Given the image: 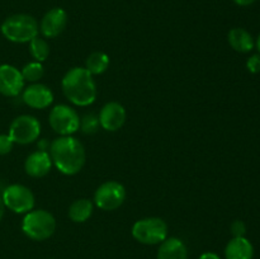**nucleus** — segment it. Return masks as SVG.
I'll use <instances>...</instances> for the list:
<instances>
[{"mask_svg": "<svg viewBox=\"0 0 260 259\" xmlns=\"http://www.w3.org/2000/svg\"><path fill=\"white\" fill-rule=\"evenodd\" d=\"M50 156L52 164L65 175H75L85 164V149L78 139L73 136H61L50 145Z\"/></svg>", "mask_w": 260, "mask_h": 259, "instance_id": "nucleus-1", "label": "nucleus"}, {"mask_svg": "<svg viewBox=\"0 0 260 259\" xmlns=\"http://www.w3.org/2000/svg\"><path fill=\"white\" fill-rule=\"evenodd\" d=\"M61 85L66 98L75 106L86 107L95 102V81L85 68H73L69 70L63 76Z\"/></svg>", "mask_w": 260, "mask_h": 259, "instance_id": "nucleus-2", "label": "nucleus"}, {"mask_svg": "<svg viewBox=\"0 0 260 259\" xmlns=\"http://www.w3.org/2000/svg\"><path fill=\"white\" fill-rule=\"evenodd\" d=\"M0 30L10 42L25 43L38 36V23L32 15L14 14L3 22Z\"/></svg>", "mask_w": 260, "mask_h": 259, "instance_id": "nucleus-3", "label": "nucleus"}, {"mask_svg": "<svg viewBox=\"0 0 260 259\" xmlns=\"http://www.w3.org/2000/svg\"><path fill=\"white\" fill-rule=\"evenodd\" d=\"M22 230L32 240L43 241L55 233L56 220L48 211H29L23 218Z\"/></svg>", "mask_w": 260, "mask_h": 259, "instance_id": "nucleus-4", "label": "nucleus"}, {"mask_svg": "<svg viewBox=\"0 0 260 259\" xmlns=\"http://www.w3.org/2000/svg\"><path fill=\"white\" fill-rule=\"evenodd\" d=\"M132 236L145 245L161 244L168 238V225L159 217L142 218L132 226Z\"/></svg>", "mask_w": 260, "mask_h": 259, "instance_id": "nucleus-5", "label": "nucleus"}, {"mask_svg": "<svg viewBox=\"0 0 260 259\" xmlns=\"http://www.w3.org/2000/svg\"><path fill=\"white\" fill-rule=\"evenodd\" d=\"M51 128L61 136H71L80 127V118L75 109L66 104L53 107L48 116Z\"/></svg>", "mask_w": 260, "mask_h": 259, "instance_id": "nucleus-6", "label": "nucleus"}, {"mask_svg": "<svg viewBox=\"0 0 260 259\" xmlns=\"http://www.w3.org/2000/svg\"><path fill=\"white\" fill-rule=\"evenodd\" d=\"M126 200V189L121 183L116 180H108L98 187L94 193V202L101 210H117Z\"/></svg>", "mask_w": 260, "mask_h": 259, "instance_id": "nucleus-7", "label": "nucleus"}, {"mask_svg": "<svg viewBox=\"0 0 260 259\" xmlns=\"http://www.w3.org/2000/svg\"><path fill=\"white\" fill-rule=\"evenodd\" d=\"M41 134V123L33 116H19L10 123L9 136L13 142L20 145L32 144Z\"/></svg>", "mask_w": 260, "mask_h": 259, "instance_id": "nucleus-8", "label": "nucleus"}, {"mask_svg": "<svg viewBox=\"0 0 260 259\" xmlns=\"http://www.w3.org/2000/svg\"><path fill=\"white\" fill-rule=\"evenodd\" d=\"M5 207L15 213H27L35 207V196L32 190L23 184H12L3 193Z\"/></svg>", "mask_w": 260, "mask_h": 259, "instance_id": "nucleus-9", "label": "nucleus"}, {"mask_svg": "<svg viewBox=\"0 0 260 259\" xmlns=\"http://www.w3.org/2000/svg\"><path fill=\"white\" fill-rule=\"evenodd\" d=\"M68 25V13L62 8H52L43 15L40 30L46 38H55L65 30Z\"/></svg>", "mask_w": 260, "mask_h": 259, "instance_id": "nucleus-10", "label": "nucleus"}, {"mask_svg": "<svg viewBox=\"0 0 260 259\" xmlns=\"http://www.w3.org/2000/svg\"><path fill=\"white\" fill-rule=\"evenodd\" d=\"M22 73L12 65H0V94L5 96H17L24 88Z\"/></svg>", "mask_w": 260, "mask_h": 259, "instance_id": "nucleus-11", "label": "nucleus"}, {"mask_svg": "<svg viewBox=\"0 0 260 259\" xmlns=\"http://www.w3.org/2000/svg\"><path fill=\"white\" fill-rule=\"evenodd\" d=\"M98 118L99 123L106 131L114 132L126 122V109L118 102H109L101 109Z\"/></svg>", "mask_w": 260, "mask_h": 259, "instance_id": "nucleus-12", "label": "nucleus"}, {"mask_svg": "<svg viewBox=\"0 0 260 259\" xmlns=\"http://www.w3.org/2000/svg\"><path fill=\"white\" fill-rule=\"evenodd\" d=\"M23 102L30 108H47L53 102V93L43 84H32L23 91Z\"/></svg>", "mask_w": 260, "mask_h": 259, "instance_id": "nucleus-13", "label": "nucleus"}, {"mask_svg": "<svg viewBox=\"0 0 260 259\" xmlns=\"http://www.w3.org/2000/svg\"><path fill=\"white\" fill-rule=\"evenodd\" d=\"M52 168V159L50 154L43 150L35 151L25 159L24 170L28 175L33 178H42L50 173Z\"/></svg>", "mask_w": 260, "mask_h": 259, "instance_id": "nucleus-14", "label": "nucleus"}, {"mask_svg": "<svg viewBox=\"0 0 260 259\" xmlns=\"http://www.w3.org/2000/svg\"><path fill=\"white\" fill-rule=\"evenodd\" d=\"M157 259H188L185 244L178 238H167L157 250Z\"/></svg>", "mask_w": 260, "mask_h": 259, "instance_id": "nucleus-15", "label": "nucleus"}, {"mask_svg": "<svg viewBox=\"0 0 260 259\" xmlns=\"http://www.w3.org/2000/svg\"><path fill=\"white\" fill-rule=\"evenodd\" d=\"M226 259H253L254 248L250 241L243 238H233L225 248Z\"/></svg>", "mask_w": 260, "mask_h": 259, "instance_id": "nucleus-16", "label": "nucleus"}, {"mask_svg": "<svg viewBox=\"0 0 260 259\" xmlns=\"http://www.w3.org/2000/svg\"><path fill=\"white\" fill-rule=\"evenodd\" d=\"M229 43L235 51L241 53L250 52L254 48V40L244 28H233L228 35Z\"/></svg>", "mask_w": 260, "mask_h": 259, "instance_id": "nucleus-17", "label": "nucleus"}, {"mask_svg": "<svg viewBox=\"0 0 260 259\" xmlns=\"http://www.w3.org/2000/svg\"><path fill=\"white\" fill-rule=\"evenodd\" d=\"M93 213V203L86 198L74 201L69 207V217L74 222H85Z\"/></svg>", "mask_w": 260, "mask_h": 259, "instance_id": "nucleus-18", "label": "nucleus"}, {"mask_svg": "<svg viewBox=\"0 0 260 259\" xmlns=\"http://www.w3.org/2000/svg\"><path fill=\"white\" fill-rule=\"evenodd\" d=\"M109 66V57L104 52L90 53L85 61V69L91 74V75H101L108 69Z\"/></svg>", "mask_w": 260, "mask_h": 259, "instance_id": "nucleus-19", "label": "nucleus"}, {"mask_svg": "<svg viewBox=\"0 0 260 259\" xmlns=\"http://www.w3.org/2000/svg\"><path fill=\"white\" fill-rule=\"evenodd\" d=\"M29 53L37 62H42L50 55V46H48L47 41L43 38L37 37L33 38L29 42Z\"/></svg>", "mask_w": 260, "mask_h": 259, "instance_id": "nucleus-20", "label": "nucleus"}, {"mask_svg": "<svg viewBox=\"0 0 260 259\" xmlns=\"http://www.w3.org/2000/svg\"><path fill=\"white\" fill-rule=\"evenodd\" d=\"M20 73H22L24 80L36 83V81H38L43 76V66L41 62L35 61V62L27 63Z\"/></svg>", "mask_w": 260, "mask_h": 259, "instance_id": "nucleus-21", "label": "nucleus"}, {"mask_svg": "<svg viewBox=\"0 0 260 259\" xmlns=\"http://www.w3.org/2000/svg\"><path fill=\"white\" fill-rule=\"evenodd\" d=\"M99 126H101L99 118L95 114H85V116L80 119V128L81 131L86 135L95 134V132L98 131Z\"/></svg>", "mask_w": 260, "mask_h": 259, "instance_id": "nucleus-22", "label": "nucleus"}, {"mask_svg": "<svg viewBox=\"0 0 260 259\" xmlns=\"http://www.w3.org/2000/svg\"><path fill=\"white\" fill-rule=\"evenodd\" d=\"M13 140L10 139L9 135H0V155H7L12 151L13 149Z\"/></svg>", "mask_w": 260, "mask_h": 259, "instance_id": "nucleus-23", "label": "nucleus"}, {"mask_svg": "<svg viewBox=\"0 0 260 259\" xmlns=\"http://www.w3.org/2000/svg\"><path fill=\"white\" fill-rule=\"evenodd\" d=\"M231 233H233L234 238H243L246 233L245 223L240 220L234 221L233 225H231Z\"/></svg>", "mask_w": 260, "mask_h": 259, "instance_id": "nucleus-24", "label": "nucleus"}, {"mask_svg": "<svg viewBox=\"0 0 260 259\" xmlns=\"http://www.w3.org/2000/svg\"><path fill=\"white\" fill-rule=\"evenodd\" d=\"M246 68L251 74L260 73V55H253L246 61Z\"/></svg>", "mask_w": 260, "mask_h": 259, "instance_id": "nucleus-25", "label": "nucleus"}, {"mask_svg": "<svg viewBox=\"0 0 260 259\" xmlns=\"http://www.w3.org/2000/svg\"><path fill=\"white\" fill-rule=\"evenodd\" d=\"M198 259H221V258L216 253H211V251H207V253H203L202 255H201Z\"/></svg>", "mask_w": 260, "mask_h": 259, "instance_id": "nucleus-26", "label": "nucleus"}, {"mask_svg": "<svg viewBox=\"0 0 260 259\" xmlns=\"http://www.w3.org/2000/svg\"><path fill=\"white\" fill-rule=\"evenodd\" d=\"M235 4L240 5V7H248V5H251L253 3H255V0H233Z\"/></svg>", "mask_w": 260, "mask_h": 259, "instance_id": "nucleus-27", "label": "nucleus"}, {"mask_svg": "<svg viewBox=\"0 0 260 259\" xmlns=\"http://www.w3.org/2000/svg\"><path fill=\"white\" fill-rule=\"evenodd\" d=\"M4 212H5V205L4 202H3V198L0 197V221H2L3 216H4Z\"/></svg>", "mask_w": 260, "mask_h": 259, "instance_id": "nucleus-28", "label": "nucleus"}, {"mask_svg": "<svg viewBox=\"0 0 260 259\" xmlns=\"http://www.w3.org/2000/svg\"><path fill=\"white\" fill-rule=\"evenodd\" d=\"M256 48H258V51H259V53H260V35H259L258 40H256Z\"/></svg>", "mask_w": 260, "mask_h": 259, "instance_id": "nucleus-29", "label": "nucleus"}]
</instances>
